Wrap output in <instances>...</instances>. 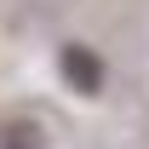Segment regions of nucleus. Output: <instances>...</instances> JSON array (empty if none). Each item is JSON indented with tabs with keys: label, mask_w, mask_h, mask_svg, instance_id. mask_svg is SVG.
Here are the masks:
<instances>
[{
	"label": "nucleus",
	"mask_w": 149,
	"mask_h": 149,
	"mask_svg": "<svg viewBox=\"0 0 149 149\" xmlns=\"http://www.w3.org/2000/svg\"><path fill=\"white\" fill-rule=\"evenodd\" d=\"M57 69H63V80H69L74 92H86V97L103 92V57L92 46H63L57 52Z\"/></svg>",
	"instance_id": "nucleus-1"
},
{
	"label": "nucleus",
	"mask_w": 149,
	"mask_h": 149,
	"mask_svg": "<svg viewBox=\"0 0 149 149\" xmlns=\"http://www.w3.org/2000/svg\"><path fill=\"white\" fill-rule=\"evenodd\" d=\"M0 149H46V126L29 120V115H17V120L0 126Z\"/></svg>",
	"instance_id": "nucleus-2"
}]
</instances>
